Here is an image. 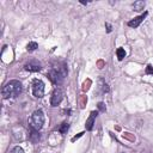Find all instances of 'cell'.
Here are the masks:
<instances>
[{
	"label": "cell",
	"mask_w": 153,
	"mask_h": 153,
	"mask_svg": "<svg viewBox=\"0 0 153 153\" xmlns=\"http://www.w3.org/2000/svg\"><path fill=\"white\" fill-rule=\"evenodd\" d=\"M48 76L53 84H55V85L61 84L66 76V69H65V67H54L49 71Z\"/></svg>",
	"instance_id": "3957f363"
},
{
	"label": "cell",
	"mask_w": 153,
	"mask_h": 153,
	"mask_svg": "<svg viewBox=\"0 0 153 153\" xmlns=\"http://www.w3.org/2000/svg\"><path fill=\"white\" fill-rule=\"evenodd\" d=\"M146 16H147V12H145L143 14H141V16H139V17H135L134 19H131V20L128 22V25H129L130 27H137V26L142 23V20L145 19Z\"/></svg>",
	"instance_id": "52a82bcc"
},
{
	"label": "cell",
	"mask_w": 153,
	"mask_h": 153,
	"mask_svg": "<svg viewBox=\"0 0 153 153\" xmlns=\"http://www.w3.org/2000/svg\"><path fill=\"white\" fill-rule=\"evenodd\" d=\"M97 111H92L91 114H90V117L86 120V124H85V127H86V129L87 130H92V128H93V124H94V120H96V117H97Z\"/></svg>",
	"instance_id": "ba28073f"
},
{
	"label": "cell",
	"mask_w": 153,
	"mask_h": 153,
	"mask_svg": "<svg viewBox=\"0 0 153 153\" xmlns=\"http://www.w3.org/2000/svg\"><path fill=\"white\" fill-rule=\"evenodd\" d=\"M11 153H24V149H23L22 147L17 146V147H14V148L11 151Z\"/></svg>",
	"instance_id": "4fadbf2b"
},
{
	"label": "cell",
	"mask_w": 153,
	"mask_h": 153,
	"mask_svg": "<svg viewBox=\"0 0 153 153\" xmlns=\"http://www.w3.org/2000/svg\"><path fill=\"white\" fill-rule=\"evenodd\" d=\"M29 124L33 130H39L43 124H44V114L42 110H36L32 112L30 120H29Z\"/></svg>",
	"instance_id": "7a4b0ae2"
},
{
	"label": "cell",
	"mask_w": 153,
	"mask_h": 153,
	"mask_svg": "<svg viewBox=\"0 0 153 153\" xmlns=\"http://www.w3.org/2000/svg\"><path fill=\"white\" fill-rule=\"evenodd\" d=\"M146 73H147V74H153V67H152L151 65L147 66V68H146Z\"/></svg>",
	"instance_id": "9a60e30c"
},
{
	"label": "cell",
	"mask_w": 153,
	"mask_h": 153,
	"mask_svg": "<svg viewBox=\"0 0 153 153\" xmlns=\"http://www.w3.org/2000/svg\"><path fill=\"white\" fill-rule=\"evenodd\" d=\"M68 128H69L68 123H67V122H63V123L60 126V128H59V131H60L61 134H66V133H67V130H68Z\"/></svg>",
	"instance_id": "8fae6325"
},
{
	"label": "cell",
	"mask_w": 153,
	"mask_h": 153,
	"mask_svg": "<svg viewBox=\"0 0 153 153\" xmlns=\"http://www.w3.org/2000/svg\"><path fill=\"white\" fill-rule=\"evenodd\" d=\"M82 134H84V133H79V135H76V136H74V137H72V141L74 142V141H75L76 139H79L80 136H82Z\"/></svg>",
	"instance_id": "e0dca14e"
},
{
	"label": "cell",
	"mask_w": 153,
	"mask_h": 153,
	"mask_svg": "<svg viewBox=\"0 0 153 153\" xmlns=\"http://www.w3.org/2000/svg\"><path fill=\"white\" fill-rule=\"evenodd\" d=\"M20 92H22V84H20L18 80H11V81H8V82L2 87V91H1L2 97H4L5 99L16 97V96H18Z\"/></svg>",
	"instance_id": "6da1fadb"
},
{
	"label": "cell",
	"mask_w": 153,
	"mask_h": 153,
	"mask_svg": "<svg viewBox=\"0 0 153 153\" xmlns=\"http://www.w3.org/2000/svg\"><path fill=\"white\" fill-rule=\"evenodd\" d=\"M116 54H117V59L121 61V60H123L124 59V56H126V51H124V49L123 48H118L117 49V51H116Z\"/></svg>",
	"instance_id": "30bf717a"
},
{
	"label": "cell",
	"mask_w": 153,
	"mask_h": 153,
	"mask_svg": "<svg viewBox=\"0 0 153 153\" xmlns=\"http://www.w3.org/2000/svg\"><path fill=\"white\" fill-rule=\"evenodd\" d=\"M32 94L36 98H41L44 94V82L42 80L35 79L32 82Z\"/></svg>",
	"instance_id": "277c9868"
},
{
	"label": "cell",
	"mask_w": 153,
	"mask_h": 153,
	"mask_svg": "<svg viewBox=\"0 0 153 153\" xmlns=\"http://www.w3.org/2000/svg\"><path fill=\"white\" fill-rule=\"evenodd\" d=\"M38 48V44L36 43V42H30L27 45H26V49L29 50V51H33V50H36Z\"/></svg>",
	"instance_id": "7c38bea8"
},
{
	"label": "cell",
	"mask_w": 153,
	"mask_h": 153,
	"mask_svg": "<svg viewBox=\"0 0 153 153\" xmlns=\"http://www.w3.org/2000/svg\"><path fill=\"white\" fill-rule=\"evenodd\" d=\"M143 7H145V2L143 1H135L133 4V8L135 11H141V10H143Z\"/></svg>",
	"instance_id": "9c48e42d"
},
{
	"label": "cell",
	"mask_w": 153,
	"mask_h": 153,
	"mask_svg": "<svg viewBox=\"0 0 153 153\" xmlns=\"http://www.w3.org/2000/svg\"><path fill=\"white\" fill-rule=\"evenodd\" d=\"M24 68L25 71H29V72H38L41 71V63L37 61H30L24 65Z\"/></svg>",
	"instance_id": "8992f818"
},
{
	"label": "cell",
	"mask_w": 153,
	"mask_h": 153,
	"mask_svg": "<svg viewBox=\"0 0 153 153\" xmlns=\"http://www.w3.org/2000/svg\"><path fill=\"white\" fill-rule=\"evenodd\" d=\"M62 97H63L62 91L60 88H55L53 91V93H51V97H50V104H51V106L59 105L61 103V100H62Z\"/></svg>",
	"instance_id": "5b68a950"
},
{
	"label": "cell",
	"mask_w": 153,
	"mask_h": 153,
	"mask_svg": "<svg viewBox=\"0 0 153 153\" xmlns=\"http://www.w3.org/2000/svg\"><path fill=\"white\" fill-rule=\"evenodd\" d=\"M31 137H32V140H33V141H37V140L39 139V135L37 134V130H33V131H32Z\"/></svg>",
	"instance_id": "5bb4252c"
},
{
	"label": "cell",
	"mask_w": 153,
	"mask_h": 153,
	"mask_svg": "<svg viewBox=\"0 0 153 153\" xmlns=\"http://www.w3.org/2000/svg\"><path fill=\"white\" fill-rule=\"evenodd\" d=\"M98 109H99L100 111H105V105H104V103H98Z\"/></svg>",
	"instance_id": "2e32d148"
}]
</instances>
